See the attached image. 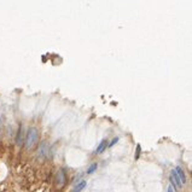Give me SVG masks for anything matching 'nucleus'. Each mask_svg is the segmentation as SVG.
I'll use <instances>...</instances> for the list:
<instances>
[{
    "label": "nucleus",
    "instance_id": "nucleus-2",
    "mask_svg": "<svg viewBox=\"0 0 192 192\" xmlns=\"http://www.w3.org/2000/svg\"><path fill=\"white\" fill-rule=\"evenodd\" d=\"M169 181H170V186L173 187L174 190H180L181 187H183V185L180 183V180L178 179V176H176V173H175V170H172V173L169 175Z\"/></svg>",
    "mask_w": 192,
    "mask_h": 192
},
{
    "label": "nucleus",
    "instance_id": "nucleus-5",
    "mask_svg": "<svg viewBox=\"0 0 192 192\" xmlns=\"http://www.w3.org/2000/svg\"><path fill=\"white\" fill-rule=\"evenodd\" d=\"M22 140H23V126L21 125L17 130V135H16V144L21 145L22 144Z\"/></svg>",
    "mask_w": 192,
    "mask_h": 192
},
{
    "label": "nucleus",
    "instance_id": "nucleus-10",
    "mask_svg": "<svg viewBox=\"0 0 192 192\" xmlns=\"http://www.w3.org/2000/svg\"><path fill=\"white\" fill-rule=\"evenodd\" d=\"M117 141H119V137H115V138H114V139H112V140H111V141L109 143V145H108V146H109V147H112L114 145H115V144H116V143H117Z\"/></svg>",
    "mask_w": 192,
    "mask_h": 192
},
{
    "label": "nucleus",
    "instance_id": "nucleus-6",
    "mask_svg": "<svg viewBox=\"0 0 192 192\" xmlns=\"http://www.w3.org/2000/svg\"><path fill=\"white\" fill-rule=\"evenodd\" d=\"M47 152H48V150H47V144L44 141V143H41V146L39 147V155L46 156L47 155Z\"/></svg>",
    "mask_w": 192,
    "mask_h": 192
},
{
    "label": "nucleus",
    "instance_id": "nucleus-3",
    "mask_svg": "<svg viewBox=\"0 0 192 192\" xmlns=\"http://www.w3.org/2000/svg\"><path fill=\"white\" fill-rule=\"evenodd\" d=\"M174 170H175V173H176V176H178V179L180 180L181 185H185V184H186V175H185V172L183 170V168H180V167H176Z\"/></svg>",
    "mask_w": 192,
    "mask_h": 192
},
{
    "label": "nucleus",
    "instance_id": "nucleus-1",
    "mask_svg": "<svg viewBox=\"0 0 192 192\" xmlns=\"http://www.w3.org/2000/svg\"><path fill=\"white\" fill-rule=\"evenodd\" d=\"M37 139H39V130L35 127H30L28 129L27 134H26V139H24V146L26 149H32L35 146Z\"/></svg>",
    "mask_w": 192,
    "mask_h": 192
},
{
    "label": "nucleus",
    "instance_id": "nucleus-8",
    "mask_svg": "<svg viewBox=\"0 0 192 192\" xmlns=\"http://www.w3.org/2000/svg\"><path fill=\"white\" fill-rule=\"evenodd\" d=\"M97 168H98V165H97L96 162H94V163H92V165L87 168V174H88V175H90V174H93L96 170H97Z\"/></svg>",
    "mask_w": 192,
    "mask_h": 192
},
{
    "label": "nucleus",
    "instance_id": "nucleus-11",
    "mask_svg": "<svg viewBox=\"0 0 192 192\" xmlns=\"http://www.w3.org/2000/svg\"><path fill=\"white\" fill-rule=\"evenodd\" d=\"M168 192H175V190H174V189L172 187V186H170V185L168 186Z\"/></svg>",
    "mask_w": 192,
    "mask_h": 192
},
{
    "label": "nucleus",
    "instance_id": "nucleus-7",
    "mask_svg": "<svg viewBox=\"0 0 192 192\" xmlns=\"http://www.w3.org/2000/svg\"><path fill=\"white\" fill-rule=\"evenodd\" d=\"M86 185H87V184H86V181H85V180L80 181V183H79L77 185H76V186H75V187H74L73 192H81L83 189L86 187Z\"/></svg>",
    "mask_w": 192,
    "mask_h": 192
},
{
    "label": "nucleus",
    "instance_id": "nucleus-4",
    "mask_svg": "<svg viewBox=\"0 0 192 192\" xmlns=\"http://www.w3.org/2000/svg\"><path fill=\"white\" fill-rule=\"evenodd\" d=\"M106 147H108V140L104 139V140L101 141V144H98V146H97L96 151H94V155H101V154H103Z\"/></svg>",
    "mask_w": 192,
    "mask_h": 192
},
{
    "label": "nucleus",
    "instance_id": "nucleus-9",
    "mask_svg": "<svg viewBox=\"0 0 192 192\" xmlns=\"http://www.w3.org/2000/svg\"><path fill=\"white\" fill-rule=\"evenodd\" d=\"M140 152H141V146L138 144L137 145V150H135V160H138L140 157Z\"/></svg>",
    "mask_w": 192,
    "mask_h": 192
}]
</instances>
